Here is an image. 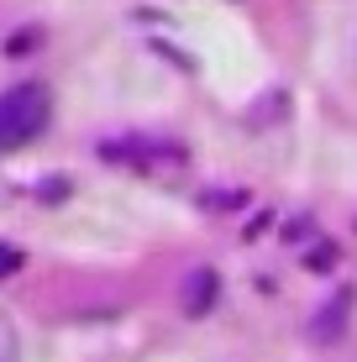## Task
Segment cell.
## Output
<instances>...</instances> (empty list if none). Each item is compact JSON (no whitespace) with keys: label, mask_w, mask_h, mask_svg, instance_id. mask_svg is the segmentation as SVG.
<instances>
[{"label":"cell","mask_w":357,"mask_h":362,"mask_svg":"<svg viewBox=\"0 0 357 362\" xmlns=\"http://www.w3.org/2000/svg\"><path fill=\"white\" fill-rule=\"evenodd\" d=\"M47 121H53V90L42 79L0 90V153H16V147L37 142L47 132Z\"/></svg>","instance_id":"1"},{"label":"cell","mask_w":357,"mask_h":362,"mask_svg":"<svg viewBox=\"0 0 357 362\" xmlns=\"http://www.w3.org/2000/svg\"><path fill=\"white\" fill-rule=\"evenodd\" d=\"M211 294H216V273L211 268H194L189 273V299H184V310H189V315H205V310H211Z\"/></svg>","instance_id":"2"},{"label":"cell","mask_w":357,"mask_h":362,"mask_svg":"<svg viewBox=\"0 0 357 362\" xmlns=\"http://www.w3.org/2000/svg\"><path fill=\"white\" fill-rule=\"evenodd\" d=\"M347 305H352V294H336V299L326 305V320L315 326V336H321V341H331V336H336V326H341V310H347Z\"/></svg>","instance_id":"3"},{"label":"cell","mask_w":357,"mask_h":362,"mask_svg":"<svg viewBox=\"0 0 357 362\" xmlns=\"http://www.w3.org/2000/svg\"><path fill=\"white\" fill-rule=\"evenodd\" d=\"M0 362H16V331L6 326V315H0Z\"/></svg>","instance_id":"4"},{"label":"cell","mask_w":357,"mask_h":362,"mask_svg":"<svg viewBox=\"0 0 357 362\" xmlns=\"http://www.w3.org/2000/svg\"><path fill=\"white\" fill-rule=\"evenodd\" d=\"M16 268H21V252H16V247H6V242H0V279H11Z\"/></svg>","instance_id":"5"}]
</instances>
